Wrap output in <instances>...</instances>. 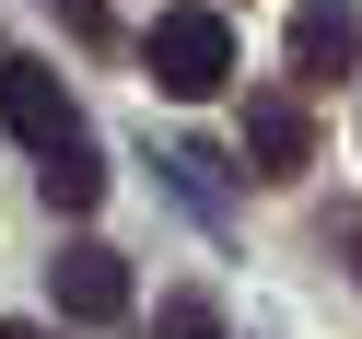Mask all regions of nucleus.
Segmentation results:
<instances>
[{
    "instance_id": "nucleus-1",
    "label": "nucleus",
    "mask_w": 362,
    "mask_h": 339,
    "mask_svg": "<svg viewBox=\"0 0 362 339\" xmlns=\"http://www.w3.org/2000/svg\"><path fill=\"white\" fill-rule=\"evenodd\" d=\"M152 94H175V105H211L222 82H234V24L222 12H199V0H175V12H152Z\"/></svg>"
},
{
    "instance_id": "nucleus-2",
    "label": "nucleus",
    "mask_w": 362,
    "mask_h": 339,
    "mask_svg": "<svg viewBox=\"0 0 362 339\" xmlns=\"http://www.w3.org/2000/svg\"><path fill=\"white\" fill-rule=\"evenodd\" d=\"M47 304L71 316V328L129 316V258H117V246H94V234H82V246H59V258H47Z\"/></svg>"
},
{
    "instance_id": "nucleus-3",
    "label": "nucleus",
    "mask_w": 362,
    "mask_h": 339,
    "mask_svg": "<svg viewBox=\"0 0 362 339\" xmlns=\"http://www.w3.org/2000/svg\"><path fill=\"white\" fill-rule=\"evenodd\" d=\"M245 164H257L269 188H292V176L315 164V129H304V94H292V82L245 94Z\"/></svg>"
},
{
    "instance_id": "nucleus-4",
    "label": "nucleus",
    "mask_w": 362,
    "mask_h": 339,
    "mask_svg": "<svg viewBox=\"0 0 362 339\" xmlns=\"http://www.w3.org/2000/svg\"><path fill=\"white\" fill-rule=\"evenodd\" d=\"M0 129L35 141V152H59L71 141V82H59L47 59H0Z\"/></svg>"
},
{
    "instance_id": "nucleus-5",
    "label": "nucleus",
    "mask_w": 362,
    "mask_h": 339,
    "mask_svg": "<svg viewBox=\"0 0 362 339\" xmlns=\"http://www.w3.org/2000/svg\"><path fill=\"white\" fill-rule=\"evenodd\" d=\"M362 71V0H304L292 12V82H339Z\"/></svg>"
},
{
    "instance_id": "nucleus-6",
    "label": "nucleus",
    "mask_w": 362,
    "mask_h": 339,
    "mask_svg": "<svg viewBox=\"0 0 362 339\" xmlns=\"http://www.w3.org/2000/svg\"><path fill=\"white\" fill-rule=\"evenodd\" d=\"M94 199H105V152L71 129V141L47 152V211H94Z\"/></svg>"
},
{
    "instance_id": "nucleus-7",
    "label": "nucleus",
    "mask_w": 362,
    "mask_h": 339,
    "mask_svg": "<svg viewBox=\"0 0 362 339\" xmlns=\"http://www.w3.org/2000/svg\"><path fill=\"white\" fill-rule=\"evenodd\" d=\"M47 12H59V24L82 35V47H105V35H117V24H105V0H47Z\"/></svg>"
},
{
    "instance_id": "nucleus-8",
    "label": "nucleus",
    "mask_w": 362,
    "mask_h": 339,
    "mask_svg": "<svg viewBox=\"0 0 362 339\" xmlns=\"http://www.w3.org/2000/svg\"><path fill=\"white\" fill-rule=\"evenodd\" d=\"M0 339H47V328H35V316H0Z\"/></svg>"
},
{
    "instance_id": "nucleus-9",
    "label": "nucleus",
    "mask_w": 362,
    "mask_h": 339,
    "mask_svg": "<svg viewBox=\"0 0 362 339\" xmlns=\"http://www.w3.org/2000/svg\"><path fill=\"white\" fill-rule=\"evenodd\" d=\"M339 246H351V269H362V222H339Z\"/></svg>"
}]
</instances>
